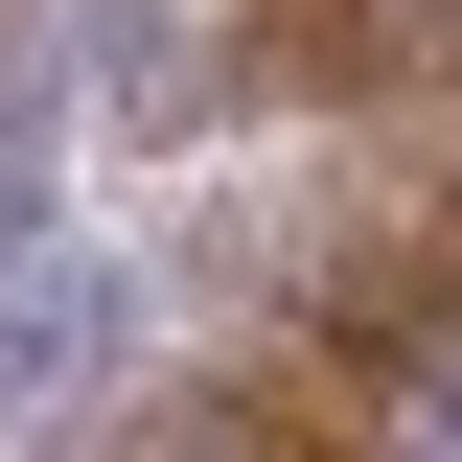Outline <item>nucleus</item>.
Here are the masks:
<instances>
[{
  "label": "nucleus",
  "mask_w": 462,
  "mask_h": 462,
  "mask_svg": "<svg viewBox=\"0 0 462 462\" xmlns=\"http://www.w3.org/2000/svg\"><path fill=\"white\" fill-rule=\"evenodd\" d=\"M116 346H139L116 254H0V439H47L69 393H116Z\"/></svg>",
  "instance_id": "1"
}]
</instances>
